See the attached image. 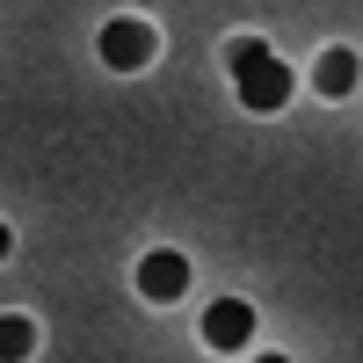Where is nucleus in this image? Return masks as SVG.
Listing matches in <instances>:
<instances>
[{"label":"nucleus","mask_w":363,"mask_h":363,"mask_svg":"<svg viewBox=\"0 0 363 363\" xmlns=\"http://www.w3.org/2000/svg\"><path fill=\"white\" fill-rule=\"evenodd\" d=\"M225 66H233V80H240V102H247L255 116H269V109H284V102H291V73H284V58L269 51L262 37H233Z\"/></svg>","instance_id":"f257e3e1"},{"label":"nucleus","mask_w":363,"mask_h":363,"mask_svg":"<svg viewBox=\"0 0 363 363\" xmlns=\"http://www.w3.org/2000/svg\"><path fill=\"white\" fill-rule=\"evenodd\" d=\"M153 51H160L153 22H138V15H116V22H102V66H109V73H138Z\"/></svg>","instance_id":"f03ea898"},{"label":"nucleus","mask_w":363,"mask_h":363,"mask_svg":"<svg viewBox=\"0 0 363 363\" xmlns=\"http://www.w3.org/2000/svg\"><path fill=\"white\" fill-rule=\"evenodd\" d=\"M138 291L153 298V306H174V298L189 291V262H182L174 247H153V255L138 262Z\"/></svg>","instance_id":"7ed1b4c3"},{"label":"nucleus","mask_w":363,"mask_h":363,"mask_svg":"<svg viewBox=\"0 0 363 363\" xmlns=\"http://www.w3.org/2000/svg\"><path fill=\"white\" fill-rule=\"evenodd\" d=\"M203 342H211V349H247V342H255V306H240V298L203 306Z\"/></svg>","instance_id":"20e7f679"},{"label":"nucleus","mask_w":363,"mask_h":363,"mask_svg":"<svg viewBox=\"0 0 363 363\" xmlns=\"http://www.w3.org/2000/svg\"><path fill=\"white\" fill-rule=\"evenodd\" d=\"M356 80H363V66H356V51H320V66H313V87H320L327 102H335V95H349Z\"/></svg>","instance_id":"39448f33"},{"label":"nucleus","mask_w":363,"mask_h":363,"mask_svg":"<svg viewBox=\"0 0 363 363\" xmlns=\"http://www.w3.org/2000/svg\"><path fill=\"white\" fill-rule=\"evenodd\" d=\"M29 349H37V320L0 313V363H29Z\"/></svg>","instance_id":"423d86ee"},{"label":"nucleus","mask_w":363,"mask_h":363,"mask_svg":"<svg viewBox=\"0 0 363 363\" xmlns=\"http://www.w3.org/2000/svg\"><path fill=\"white\" fill-rule=\"evenodd\" d=\"M0 262H8V225H0Z\"/></svg>","instance_id":"0eeeda50"},{"label":"nucleus","mask_w":363,"mask_h":363,"mask_svg":"<svg viewBox=\"0 0 363 363\" xmlns=\"http://www.w3.org/2000/svg\"><path fill=\"white\" fill-rule=\"evenodd\" d=\"M255 363H291V356H255Z\"/></svg>","instance_id":"6e6552de"}]
</instances>
